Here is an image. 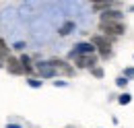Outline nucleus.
<instances>
[{
	"instance_id": "2eb2a0df",
	"label": "nucleus",
	"mask_w": 134,
	"mask_h": 128,
	"mask_svg": "<svg viewBox=\"0 0 134 128\" xmlns=\"http://www.w3.org/2000/svg\"><path fill=\"white\" fill-rule=\"evenodd\" d=\"M116 85L118 87H126V85H128V79H126V77H120V79H116Z\"/></svg>"
},
{
	"instance_id": "412c9836",
	"label": "nucleus",
	"mask_w": 134,
	"mask_h": 128,
	"mask_svg": "<svg viewBox=\"0 0 134 128\" xmlns=\"http://www.w3.org/2000/svg\"><path fill=\"white\" fill-rule=\"evenodd\" d=\"M6 128H21L19 124H6Z\"/></svg>"
},
{
	"instance_id": "aec40b11",
	"label": "nucleus",
	"mask_w": 134,
	"mask_h": 128,
	"mask_svg": "<svg viewBox=\"0 0 134 128\" xmlns=\"http://www.w3.org/2000/svg\"><path fill=\"white\" fill-rule=\"evenodd\" d=\"M2 66H6V58H4L2 54H0V68H2Z\"/></svg>"
},
{
	"instance_id": "a211bd4d",
	"label": "nucleus",
	"mask_w": 134,
	"mask_h": 128,
	"mask_svg": "<svg viewBox=\"0 0 134 128\" xmlns=\"http://www.w3.org/2000/svg\"><path fill=\"white\" fill-rule=\"evenodd\" d=\"M66 81H54V87H66Z\"/></svg>"
},
{
	"instance_id": "dca6fc26",
	"label": "nucleus",
	"mask_w": 134,
	"mask_h": 128,
	"mask_svg": "<svg viewBox=\"0 0 134 128\" xmlns=\"http://www.w3.org/2000/svg\"><path fill=\"white\" fill-rule=\"evenodd\" d=\"M124 77H126V79H134V68H132V66L124 70Z\"/></svg>"
},
{
	"instance_id": "7ed1b4c3",
	"label": "nucleus",
	"mask_w": 134,
	"mask_h": 128,
	"mask_svg": "<svg viewBox=\"0 0 134 128\" xmlns=\"http://www.w3.org/2000/svg\"><path fill=\"white\" fill-rule=\"evenodd\" d=\"M85 54H95V46L91 44V41H81V44H76L74 50H70V58H76V56H85Z\"/></svg>"
},
{
	"instance_id": "423d86ee",
	"label": "nucleus",
	"mask_w": 134,
	"mask_h": 128,
	"mask_svg": "<svg viewBox=\"0 0 134 128\" xmlns=\"http://www.w3.org/2000/svg\"><path fill=\"white\" fill-rule=\"evenodd\" d=\"M6 68H8V72L10 74H25V68H23V62H21V58H15V56H10V58H6Z\"/></svg>"
},
{
	"instance_id": "39448f33",
	"label": "nucleus",
	"mask_w": 134,
	"mask_h": 128,
	"mask_svg": "<svg viewBox=\"0 0 134 128\" xmlns=\"http://www.w3.org/2000/svg\"><path fill=\"white\" fill-rule=\"evenodd\" d=\"M99 27H101V31H105L107 35H122V33H126V25L122 21H118V23H101Z\"/></svg>"
},
{
	"instance_id": "f8f14e48",
	"label": "nucleus",
	"mask_w": 134,
	"mask_h": 128,
	"mask_svg": "<svg viewBox=\"0 0 134 128\" xmlns=\"http://www.w3.org/2000/svg\"><path fill=\"white\" fill-rule=\"evenodd\" d=\"M0 54H2L4 58H10V54H8V48H6V41H4V39H0Z\"/></svg>"
},
{
	"instance_id": "f257e3e1",
	"label": "nucleus",
	"mask_w": 134,
	"mask_h": 128,
	"mask_svg": "<svg viewBox=\"0 0 134 128\" xmlns=\"http://www.w3.org/2000/svg\"><path fill=\"white\" fill-rule=\"evenodd\" d=\"M91 44L95 46V50H99L101 58H109L111 56V39L109 37H105V35H93L91 37Z\"/></svg>"
},
{
	"instance_id": "9b49d317",
	"label": "nucleus",
	"mask_w": 134,
	"mask_h": 128,
	"mask_svg": "<svg viewBox=\"0 0 134 128\" xmlns=\"http://www.w3.org/2000/svg\"><path fill=\"white\" fill-rule=\"evenodd\" d=\"M130 101H132V95H130V93H122V95L118 97V103H122V105H128Z\"/></svg>"
},
{
	"instance_id": "ddd939ff",
	"label": "nucleus",
	"mask_w": 134,
	"mask_h": 128,
	"mask_svg": "<svg viewBox=\"0 0 134 128\" xmlns=\"http://www.w3.org/2000/svg\"><path fill=\"white\" fill-rule=\"evenodd\" d=\"M27 83H29V87H33V89H39V87H41V85H43V81H37V79H31V77H29V79H27Z\"/></svg>"
},
{
	"instance_id": "f3484780",
	"label": "nucleus",
	"mask_w": 134,
	"mask_h": 128,
	"mask_svg": "<svg viewBox=\"0 0 134 128\" xmlns=\"http://www.w3.org/2000/svg\"><path fill=\"white\" fill-rule=\"evenodd\" d=\"M21 62L23 64H31V58H29L27 54H23V56H21Z\"/></svg>"
},
{
	"instance_id": "6e6552de",
	"label": "nucleus",
	"mask_w": 134,
	"mask_h": 128,
	"mask_svg": "<svg viewBox=\"0 0 134 128\" xmlns=\"http://www.w3.org/2000/svg\"><path fill=\"white\" fill-rule=\"evenodd\" d=\"M122 17L124 13L122 10H105V13H101V23H118V21H122Z\"/></svg>"
},
{
	"instance_id": "0eeeda50",
	"label": "nucleus",
	"mask_w": 134,
	"mask_h": 128,
	"mask_svg": "<svg viewBox=\"0 0 134 128\" xmlns=\"http://www.w3.org/2000/svg\"><path fill=\"white\" fill-rule=\"evenodd\" d=\"M50 62L54 64V68L58 70V74H60V72H62V74H66V77H72V74H74V70L70 68V64H66L64 60H58V58H52Z\"/></svg>"
},
{
	"instance_id": "20e7f679",
	"label": "nucleus",
	"mask_w": 134,
	"mask_h": 128,
	"mask_svg": "<svg viewBox=\"0 0 134 128\" xmlns=\"http://www.w3.org/2000/svg\"><path fill=\"white\" fill-rule=\"evenodd\" d=\"M72 60L79 68H95L97 66V54H85V56H76Z\"/></svg>"
},
{
	"instance_id": "9d476101",
	"label": "nucleus",
	"mask_w": 134,
	"mask_h": 128,
	"mask_svg": "<svg viewBox=\"0 0 134 128\" xmlns=\"http://www.w3.org/2000/svg\"><path fill=\"white\" fill-rule=\"evenodd\" d=\"M111 6H114V2H109V0H107V2H93V4H91V8H93V10H103V13H105V10H109Z\"/></svg>"
},
{
	"instance_id": "4468645a",
	"label": "nucleus",
	"mask_w": 134,
	"mask_h": 128,
	"mask_svg": "<svg viewBox=\"0 0 134 128\" xmlns=\"http://www.w3.org/2000/svg\"><path fill=\"white\" fill-rule=\"evenodd\" d=\"M91 74H93V77H97V79H101V77H103V68H101V66L91 68Z\"/></svg>"
},
{
	"instance_id": "1a4fd4ad",
	"label": "nucleus",
	"mask_w": 134,
	"mask_h": 128,
	"mask_svg": "<svg viewBox=\"0 0 134 128\" xmlns=\"http://www.w3.org/2000/svg\"><path fill=\"white\" fill-rule=\"evenodd\" d=\"M76 29V23L74 21H66V23H62V27L58 29V35H62V37H66L68 33H72Z\"/></svg>"
},
{
	"instance_id": "f03ea898",
	"label": "nucleus",
	"mask_w": 134,
	"mask_h": 128,
	"mask_svg": "<svg viewBox=\"0 0 134 128\" xmlns=\"http://www.w3.org/2000/svg\"><path fill=\"white\" fill-rule=\"evenodd\" d=\"M35 70L41 74V79H56L58 77V70L54 68L52 62H37L35 64Z\"/></svg>"
},
{
	"instance_id": "6ab92c4d",
	"label": "nucleus",
	"mask_w": 134,
	"mask_h": 128,
	"mask_svg": "<svg viewBox=\"0 0 134 128\" xmlns=\"http://www.w3.org/2000/svg\"><path fill=\"white\" fill-rule=\"evenodd\" d=\"M25 48H27V46H25L23 41H17V44H15V50H25Z\"/></svg>"
}]
</instances>
